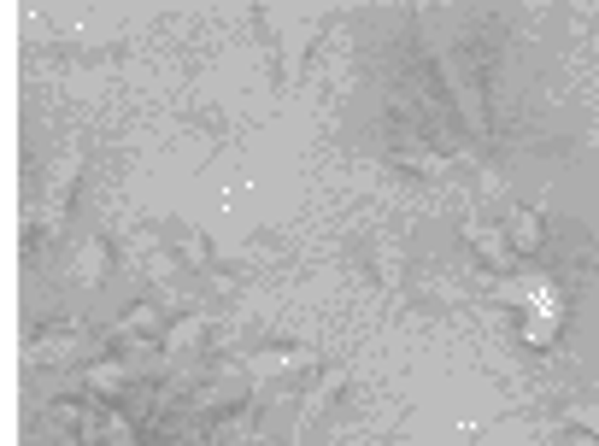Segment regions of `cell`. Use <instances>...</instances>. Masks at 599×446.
Returning <instances> with one entry per match:
<instances>
[{
    "mask_svg": "<svg viewBox=\"0 0 599 446\" xmlns=\"http://www.w3.org/2000/svg\"><path fill=\"white\" fill-rule=\"evenodd\" d=\"M312 364H318L312 347H265L247 358V376H282V370H312Z\"/></svg>",
    "mask_w": 599,
    "mask_h": 446,
    "instance_id": "2",
    "label": "cell"
},
{
    "mask_svg": "<svg viewBox=\"0 0 599 446\" xmlns=\"http://www.w3.org/2000/svg\"><path fill=\"white\" fill-rule=\"evenodd\" d=\"M500 229H506L511 253H529V259H535V253H541V241H547V223H541V212H529V206H517Z\"/></svg>",
    "mask_w": 599,
    "mask_h": 446,
    "instance_id": "4",
    "label": "cell"
},
{
    "mask_svg": "<svg viewBox=\"0 0 599 446\" xmlns=\"http://www.w3.org/2000/svg\"><path fill=\"white\" fill-rule=\"evenodd\" d=\"M77 353H83V341H77L71 329H59V335H36V347H30L36 364H71Z\"/></svg>",
    "mask_w": 599,
    "mask_h": 446,
    "instance_id": "5",
    "label": "cell"
},
{
    "mask_svg": "<svg viewBox=\"0 0 599 446\" xmlns=\"http://www.w3.org/2000/svg\"><path fill=\"white\" fill-rule=\"evenodd\" d=\"M106 441H112V446H136V429H130L118 411H106Z\"/></svg>",
    "mask_w": 599,
    "mask_h": 446,
    "instance_id": "11",
    "label": "cell"
},
{
    "mask_svg": "<svg viewBox=\"0 0 599 446\" xmlns=\"http://www.w3.org/2000/svg\"><path fill=\"white\" fill-rule=\"evenodd\" d=\"M83 382H89L94 394H118V388L130 382V364H124V358H106V364H89V376H83Z\"/></svg>",
    "mask_w": 599,
    "mask_h": 446,
    "instance_id": "6",
    "label": "cell"
},
{
    "mask_svg": "<svg viewBox=\"0 0 599 446\" xmlns=\"http://www.w3.org/2000/svg\"><path fill=\"white\" fill-rule=\"evenodd\" d=\"M200 335H206V317H183V323L165 329V347H171V353H188V347H200Z\"/></svg>",
    "mask_w": 599,
    "mask_h": 446,
    "instance_id": "8",
    "label": "cell"
},
{
    "mask_svg": "<svg viewBox=\"0 0 599 446\" xmlns=\"http://www.w3.org/2000/svg\"><path fill=\"white\" fill-rule=\"evenodd\" d=\"M558 329H564V306H558V294H547L541 306H529V317H523V341H529V347H553Z\"/></svg>",
    "mask_w": 599,
    "mask_h": 446,
    "instance_id": "3",
    "label": "cell"
},
{
    "mask_svg": "<svg viewBox=\"0 0 599 446\" xmlns=\"http://www.w3.org/2000/svg\"><path fill=\"white\" fill-rule=\"evenodd\" d=\"M564 417H570L576 429H588V435H599V400H582V405H570Z\"/></svg>",
    "mask_w": 599,
    "mask_h": 446,
    "instance_id": "10",
    "label": "cell"
},
{
    "mask_svg": "<svg viewBox=\"0 0 599 446\" xmlns=\"http://www.w3.org/2000/svg\"><path fill=\"white\" fill-rule=\"evenodd\" d=\"M71 177H77V159H59L53 165V182H47V223L65 212V194H71Z\"/></svg>",
    "mask_w": 599,
    "mask_h": 446,
    "instance_id": "7",
    "label": "cell"
},
{
    "mask_svg": "<svg viewBox=\"0 0 599 446\" xmlns=\"http://www.w3.org/2000/svg\"><path fill=\"white\" fill-rule=\"evenodd\" d=\"M159 329V306H136V312L118 323V335H153Z\"/></svg>",
    "mask_w": 599,
    "mask_h": 446,
    "instance_id": "9",
    "label": "cell"
},
{
    "mask_svg": "<svg viewBox=\"0 0 599 446\" xmlns=\"http://www.w3.org/2000/svg\"><path fill=\"white\" fill-rule=\"evenodd\" d=\"M464 247H470L488 270H511V241H506L500 223H464Z\"/></svg>",
    "mask_w": 599,
    "mask_h": 446,
    "instance_id": "1",
    "label": "cell"
}]
</instances>
